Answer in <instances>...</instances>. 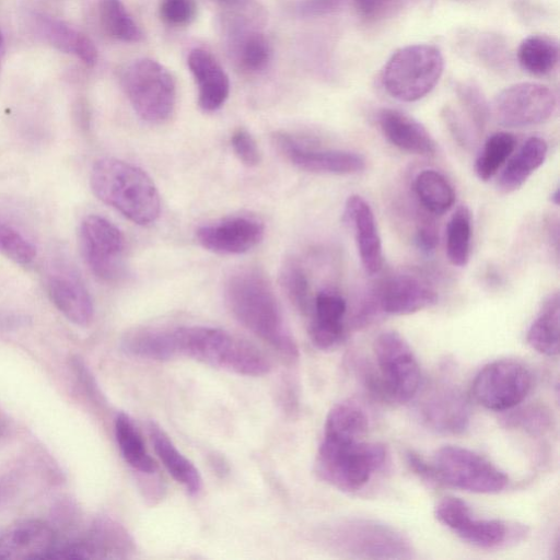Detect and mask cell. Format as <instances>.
I'll return each mask as SVG.
<instances>
[{
	"label": "cell",
	"mask_w": 560,
	"mask_h": 560,
	"mask_svg": "<svg viewBox=\"0 0 560 560\" xmlns=\"http://www.w3.org/2000/svg\"><path fill=\"white\" fill-rule=\"evenodd\" d=\"M154 345L158 361L186 357L245 376H261L271 369L268 358L254 345L214 327L158 328Z\"/></svg>",
	"instance_id": "1"
},
{
	"label": "cell",
	"mask_w": 560,
	"mask_h": 560,
	"mask_svg": "<svg viewBox=\"0 0 560 560\" xmlns=\"http://www.w3.org/2000/svg\"><path fill=\"white\" fill-rule=\"evenodd\" d=\"M224 300L233 317L290 361L299 348L285 324L280 304L266 276L246 268L234 272L224 285Z\"/></svg>",
	"instance_id": "2"
},
{
	"label": "cell",
	"mask_w": 560,
	"mask_h": 560,
	"mask_svg": "<svg viewBox=\"0 0 560 560\" xmlns=\"http://www.w3.org/2000/svg\"><path fill=\"white\" fill-rule=\"evenodd\" d=\"M90 185L93 194L138 225L156 221L161 199L151 177L128 162L104 158L91 170Z\"/></svg>",
	"instance_id": "3"
},
{
	"label": "cell",
	"mask_w": 560,
	"mask_h": 560,
	"mask_svg": "<svg viewBox=\"0 0 560 560\" xmlns=\"http://www.w3.org/2000/svg\"><path fill=\"white\" fill-rule=\"evenodd\" d=\"M387 456L382 443L324 434L316 470L330 486L345 492H355L385 465Z\"/></svg>",
	"instance_id": "4"
},
{
	"label": "cell",
	"mask_w": 560,
	"mask_h": 560,
	"mask_svg": "<svg viewBox=\"0 0 560 560\" xmlns=\"http://www.w3.org/2000/svg\"><path fill=\"white\" fill-rule=\"evenodd\" d=\"M334 550L355 559H412L411 541L398 529L364 517L345 518L327 533Z\"/></svg>",
	"instance_id": "5"
},
{
	"label": "cell",
	"mask_w": 560,
	"mask_h": 560,
	"mask_svg": "<svg viewBox=\"0 0 560 560\" xmlns=\"http://www.w3.org/2000/svg\"><path fill=\"white\" fill-rule=\"evenodd\" d=\"M444 61L440 49L430 44L409 45L387 60L381 74L385 91L401 102H416L439 82Z\"/></svg>",
	"instance_id": "6"
},
{
	"label": "cell",
	"mask_w": 560,
	"mask_h": 560,
	"mask_svg": "<svg viewBox=\"0 0 560 560\" xmlns=\"http://www.w3.org/2000/svg\"><path fill=\"white\" fill-rule=\"evenodd\" d=\"M122 90L137 115L152 124L167 120L176 104V84L162 63L150 58L133 60L120 75Z\"/></svg>",
	"instance_id": "7"
},
{
	"label": "cell",
	"mask_w": 560,
	"mask_h": 560,
	"mask_svg": "<svg viewBox=\"0 0 560 560\" xmlns=\"http://www.w3.org/2000/svg\"><path fill=\"white\" fill-rule=\"evenodd\" d=\"M438 482L474 493H498L509 483L500 468L476 452L457 445L439 448L433 457Z\"/></svg>",
	"instance_id": "8"
},
{
	"label": "cell",
	"mask_w": 560,
	"mask_h": 560,
	"mask_svg": "<svg viewBox=\"0 0 560 560\" xmlns=\"http://www.w3.org/2000/svg\"><path fill=\"white\" fill-rule=\"evenodd\" d=\"M385 399L396 402L411 400L420 386L418 360L406 339L395 330L381 332L373 345Z\"/></svg>",
	"instance_id": "9"
},
{
	"label": "cell",
	"mask_w": 560,
	"mask_h": 560,
	"mask_svg": "<svg viewBox=\"0 0 560 560\" xmlns=\"http://www.w3.org/2000/svg\"><path fill=\"white\" fill-rule=\"evenodd\" d=\"M435 518L462 540L481 549H497L520 540L526 533L517 524L497 518H476L459 498L445 497L434 508Z\"/></svg>",
	"instance_id": "10"
},
{
	"label": "cell",
	"mask_w": 560,
	"mask_h": 560,
	"mask_svg": "<svg viewBox=\"0 0 560 560\" xmlns=\"http://www.w3.org/2000/svg\"><path fill=\"white\" fill-rule=\"evenodd\" d=\"M533 377L529 370L512 359L485 365L471 385L474 398L486 409L504 411L516 407L528 395Z\"/></svg>",
	"instance_id": "11"
},
{
	"label": "cell",
	"mask_w": 560,
	"mask_h": 560,
	"mask_svg": "<svg viewBox=\"0 0 560 560\" xmlns=\"http://www.w3.org/2000/svg\"><path fill=\"white\" fill-rule=\"evenodd\" d=\"M79 242L92 273L104 282H116L125 273V238L107 219L92 214L80 225Z\"/></svg>",
	"instance_id": "12"
},
{
	"label": "cell",
	"mask_w": 560,
	"mask_h": 560,
	"mask_svg": "<svg viewBox=\"0 0 560 560\" xmlns=\"http://www.w3.org/2000/svg\"><path fill=\"white\" fill-rule=\"evenodd\" d=\"M557 107V97L548 86L523 82L501 91L492 104L495 121L508 128H522L548 120Z\"/></svg>",
	"instance_id": "13"
},
{
	"label": "cell",
	"mask_w": 560,
	"mask_h": 560,
	"mask_svg": "<svg viewBox=\"0 0 560 560\" xmlns=\"http://www.w3.org/2000/svg\"><path fill=\"white\" fill-rule=\"evenodd\" d=\"M277 150L300 170L331 175H352L362 172L366 162L362 154L349 150L310 148L287 132H276Z\"/></svg>",
	"instance_id": "14"
},
{
	"label": "cell",
	"mask_w": 560,
	"mask_h": 560,
	"mask_svg": "<svg viewBox=\"0 0 560 560\" xmlns=\"http://www.w3.org/2000/svg\"><path fill=\"white\" fill-rule=\"evenodd\" d=\"M382 313L409 315L438 303L439 295L433 285L418 275L400 272L384 279L374 289Z\"/></svg>",
	"instance_id": "15"
},
{
	"label": "cell",
	"mask_w": 560,
	"mask_h": 560,
	"mask_svg": "<svg viewBox=\"0 0 560 560\" xmlns=\"http://www.w3.org/2000/svg\"><path fill=\"white\" fill-rule=\"evenodd\" d=\"M264 224L250 217H230L203 224L196 231L199 244L215 254L238 255L256 247L264 238Z\"/></svg>",
	"instance_id": "16"
},
{
	"label": "cell",
	"mask_w": 560,
	"mask_h": 560,
	"mask_svg": "<svg viewBox=\"0 0 560 560\" xmlns=\"http://www.w3.org/2000/svg\"><path fill=\"white\" fill-rule=\"evenodd\" d=\"M47 290L54 305L70 322L79 326L92 322L94 307L91 295L71 265L61 261L50 268Z\"/></svg>",
	"instance_id": "17"
},
{
	"label": "cell",
	"mask_w": 560,
	"mask_h": 560,
	"mask_svg": "<svg viewBox=\"0 0 560 560\" xmlns=\"http://www.w3.org/2000/svg\"><path fill=\"white\" fill-rule=\"evenodd\" d=\"M420 418L430 429L447 434H459L470 422V408L464 393L453 384L436 385L422 401Z\"/></svg>",
	"instance_id": "18"
},
{
	"label": "cell",
	"mask_w": 560,
	"mask_h": 560,
	"mask_svg": "<svg viewBox=\"0 0 560 560\" xmlns=\"http://www.w3.org/2000/svg\"><path fill=\"white\" fill-rule=\"evenodd\" d=\"M225 38L230 58L243 73L255 75L269 67L273 55L272 45L259 28L244 20H230Z\"/></svg>",
	"instance_id": "19"
},
{
	"label": "cell",
	"mask_w": 560,
	"mask_h": 560,
	"mask_svg": "<svg viewBox=\"0 0 560 560\" xmlns=\"http://www.w3.org/2000/svg\"><path fill=\"white\" fill-rule=\"evenodd\" d=\"M343 218L353 231L364 271L377 275L383 268V247L371 206L363 197L351 195L345 203Z\"/></svg>",
	"instance_id": "20"
},
{
	"label": "cell",
	"mask_w": 560,
	"mask_h": 560,
	"mask_svg": "<svg viewBox=\"0 0 560 560\" xmlns=\"http://www.w3.org/2000/svg\"><path fill=\"white\" fill-rule=\"evenodd\" d=\"M308 335L320 350H332L346 337L347 302L336 291L323 290L312 302Z\"/></svg>",
	"instance_id": "21"
},
{
	"label": "cell",
	"mask_w": 560,
	"mask_h": 560,
	"mask_svg": "<svg viewBox=\"0 0 560 560\" xmlns=\"http://www.w3.org/2000/svg\"><path fill=\"white\" fill-rule=\"evenodd\" d=\"M187 66L198 91V105L205 113L221 108L230 94L229 75L219 61L203 48H194Z\"/></svg>",
	"instance_id": "22"
},
{
	"label": "cell",
	"mask_w": 560,
	"mask_h": 560,
	"mask_svg": "<svg viewBox=\"0 0 560 560\" xmlns=\"http://www.w3.org/2000/svg\"><path fill=\"white\" fill-rule=\"evenodd\" d=\"M384 137L401 151L431 156L436 153V142L427 128L408 114L394 108H383L377 116Z\"/></svg>",
	"instance_id": "23"
},
{
	"label": "cell",
	"mask_w": 560,
	"mask_h": 560,
	"mask_svg": "<svg viewBox=\"0 0 560 560\" xmlns=\"http://www.w3.org/2000/svg\"><path fill=\"white\" fill-rule=\"evenodd\" d=\"M51 530L38 521L13 525L0 535V559H43L52 550Z\"/></svg>",
	"instance_id": "24"
},
{
	"label": "cell",
	"mask_w": 560,
	"mask_h": 560,
	"mask_svg": "<svg viewBox=\"0 0 560 560\" xmlns=\"http://www.w3.org/2000/svg\"><path fill=\"white\" fill-rule=\"evenodd\" d=\"M33 26L36 33L56 49L77 57L89 67L97 62V49L94 43L62 20L45 13H36L33 16Z\"/></svg>",
	"instance_id": "25"
},
{
	"label": "cell",
	"mask_w": 560,
	"mask_h": 560,
	"mask_svg": "<svg viewBox=\"0 0 560 560\" xmlns=\"http://www.w3.org/2000/svg\"><path fill=\"white\" fill-rule=\"evenodd\" d=\"M148 431L154 452L168 474L190 494H197L201 490L202 479L196 466L177 450L159 424L149 422Z\"/></svg>",
	"instance_id": "26"
},
{
	"label": "cell",
	"mask_w": 560,
	"mask_h": 560,
	"mask_svg": "<svg viewBox=\"0 0 560 560\" xmlns=\"http://www.w3.org/2000/svg\"><path fill=\"white\" fill-rule=\"evenodd\" d=\"M560 298L558 292L550 293L529 326L527 343L538 353L547 357L559 354Z\"/></svg>",
	"instance_id": "27"
},
{
	"label": "cell",
	"mask_w": 560,
	"mask_h": 560,
	"mask_svg": "<svg viewBox=\"0 0 560 560\" xmlns=\"http://www.w3.org/2000/svg\"><path fill=\"white\" fill-rule=\"evenodd\" d=\"M547 152L548 144L542 138H528L501 173L499 189L503 192L518 189L542 165Z\"/></svg>",
	"instance_id": "28"
},
{
	"label": "cell",
	"mask_w": 560,
	"mask_h": 560,
	"mask_svg": "<svg viewBox=\"0 0 560 560\" xmlns=\"http://www.w3.org/2000/svg\"><path fill=\"white\" fill-rule=\"evenodd\" d=\"M116 441L126 463L142 474H153L155 464L143 440L128 415L120 412L115 419Z\"/></svg>",
	"instance_id": "29"
},
{
	"label": "cell",
	"mask_w": 560,
	"mask_h": 560,
	"mask_svg": "<svg viewBox=\"0 0 560 560\" xmlns=\"http://www.w3.org/2000/svg\"><path fill=\"white\" fill-rule=\"evenodd\" d=\"M517 60L526 72L533 75H546L558 65V43L546 35L528 36L518 47Z\"/></svg>",
	"instance_id": "30"
},
{
	"label": "cell",
	"mask_w": 560,
	"mask_h": 560,
	"mask_svg": "<svg viewBox=\"0 0 560 560\" xmlns=\"http://www.w3.org/2000/svg\"><path fill=\"white\" fill-rule=\"evenodd\" d=\"M415 191L424 209L438 215L447 212L455 201L453 186L435 170H422L418 173Z\"/></svg>",
	"instance_id": "31"
},
{
	"label": "cell",
	"mask_w": 560,
	"mask_h": 560,
	"mask_svg": "<svg viewBox=\"0 0 560 560\" xmlns=\"http://www.w3.org/2000/svg\"><path fill=\"white\" fill-rule=\"evenodd\" d=\"M368 428L369 418L364 409L355 401L346 399L335 404L328 411L324 434L362 439Z\"/></svg>",
	"instance_id": "32"
},
{
	"label": "cell",
	"mask_w": 560,
	"mask_h": 560,
	"mask_svg": "<svg viewBox=\"0 0 560 560\" xmlns=\"http://www.w3.org/2000/svg\"><path fill=\"white\" fill-rule=\"evenodd\" d=\"M98 15L104 31L122 43H139L143 33L121 0H98Z\"/></svg>",
	"instance_id": "33"
},
{
	"label": "cell",
	"mask_w": 560,
	"mask_h": 560,
	"mask_svg": "<svg viewBox=\"0 0 560 560\" xmlns=\"http://www.w3.org/2000/svg\"><path fill=\"white\" fill-rule=\"evenodd\" d=\"M471 214L466 206H459L446 228V254L452 265L464 267L470 256Z\"/></svg>",
	"instance_id": "34"
},
{
	"label": "cell",
	"mask_w": 560,
	"mask_h": 560,
	"mask_svg": "<svg viewBox=\"0 0 560 560\" xmlns=\"http://www.w3.org/2000/svg\"><path fill=\"white\" fill-rule=\"evenodd\" d=\"M515 137L505 131L491 135L475 162V173L483 182L491 179L516 147Z\"/></svg>",
	"instance_id": "35"
},
{
	"label": "cell",
	"mask_w": 560,
	"mask_h": 560,
	"mask_svg": "<svg viewBox=\"0 0 560 560\" xmlns=\"http://www.w3.org/2000/svg\"><path fill=\"white\" fill-rule=\"evenodd\" d=\"M279 281L289 301L302 314L312 307L311 287L304 268L295 259H287L280 268Z\"/></svg>",
	"instance_id": "36"
},
{
	"label": "cell",
	"mask_w": 560,
	"mask_h": 560,
	"mask_svg": "<svg viewBox=\"0 0 560 560\" xmlns=\"http://www.w3.org/2000/svg\"><path fill=\"white\" fill-rule=\"evenodd\" d=\"M0 254L25 266L35 259L36 247L18 229L0 219Z\"/></svg>",
	"instance_id": "37"
},
{
	"label": "cell",
	"mask_w": 560,
	"mask_h": 560,
	"mask_svg": "<svg viewBox=\"0 0 560 560\" xmlns=\"http://www.w3.org/2000/svg\"><path fill=\"white\" fill-rule=\"evenodd\" d=\"M456 92L477 135H481L486 129L490 115V107L485 95L480 89L472 83L459 84Z\"/></svg>",
	"instance_id": "38"
},
{
	"label": "cell",
	"mask_w": 560,
	"mask_h": 560,
	"mask_svg": "<svg viewBox=\"0 0 560 560\" xmlns=\"http://www.w3.org/2000/svg\"><path fill=\"white\" fill-rule=\"evenodd\" d=\"M159 15L171 27L190 25L197 15L196 0H160Z\"/></svg>",
	"instance_id": "39"
},
{
	"label": "cell",
	"mask_w": 560,
	"mask_h": 560,
	"mask_svg": "<svg viewBox=\"0 0 560 560\" xmlns=\"http://www.w3.org/2000/svg\"><path fill=\"white\" fill-rule=\"evenodd\" d=\"M232 149L237 159L253 167L260 162V151L254 137L244 128L236 129L231 137Z\"/></svg>",
	"instance_id": "40"
},
{
	"label": "cell",
	"mask_w": 560,
	"mask_h": 560,
	"mask_svg": "<svg viewBox=\"0 0 560 560\" xmlns=\"http://www.w3.org/2000/svg\"><path fill=\"white\" fill-rule=\"evenodd\" d=\"M509 423L515 427L525 428L530 433H542L550 425V417L541 408L522 410L509 418Z\"/></svg>",
	"instance_id": "41"
},
{
	"label": "cell",
	"mask_w": 560,
	"mask_h": 560,
	"mask_svg": "<svg viewBox=\"0 0 560 560\" xmlns=\"http://www.w3.org/2000/svg\"><path fill=\"white\" fill-rule=\"evenodd\" d=\"M439 244V229L435 220L430 215L419 218L416 229V245L418 249L431 255Z\"/></svg>",
	"instance_id": "42"
},
{
	"label": "cell",
	"mask_w": 560,
	"mask_h": 560,
	"mask_svg": "<svg viewBox=\"0 0 560 560\" xmlns=\"http://www.w3.org/2000/svg\"><path fill=\"white\" fill-rule=\"evenodd\" d=\"M401 0H353L358 13L369 21L380 20L399 5Z\"/></svg>",
	"instance_id": "43"
},
{
	"label": "cell",
	"mask_w": 560,
	"mask_h": 560,
	"mask_svg": "<svg viewBox=\"0 0 560 560\" xmlns=\"http://www.w3.org/2000/svg\"><path fill=\"white\" fill-rule=\"evenodd\" d=\"M345 0H301L296 3L295 11L300 16H323L339 10Z\"/></svg>",
	"instance_id": "44"
},
{
	"label": "cell",
	"mask_w": 560,
	"mask_h": 560,
	"mask_svg": "<svg viewBox=\"0 0 560 560\" xmlns=\"http://www.w3.org/2000/svg\"><path fill=\"white\" fill-rule=\"evenodd\" d=\"M445 124L454 140L467 149L471 145V136L460 117L451 108L444 110Z\"/></svg>",
	"instance_id": "45"
},
{
	"label": "cell",
	"mask_w": 560,
	"mask_h": 560,
	"mask_svg": "<svg viewBox=\"0 0 560 560\" xmlns=\"http://www.w3.org/2000/svg\"><path fill=\"white\" fill-rule=\"evenodd\" d=\"M406 458L408 466L416 475L428 482H438L432 464L427 463L422 457L411 451L406 454Z\"/></svg>",
	"instance_id": "46"
},
{
	"label": "cell",
	"mask_w": 560,
	"mask_h": 560,
	"mask_svg": "<svg viewBox=\"0 0 560 560\" xmlns=\"http://www.w3.org/2000/svg\"><path fill=\"white\" fill-rule=\"evenodd\" d=\"M225 4H229V5H243L245 4L248 0H219Z\"/></svg>",
	"instance_id": "47"
},
{
	"label": "cell",
	"mask_w": 560,
	"mask_h": 560,
	"mask_svg": "<svg viewBox=\"0 0 560 560\" xmlns=\"http://www.w3.org/2000/svg\"><path fill=\"white\" fill-rule=\"evenodd\" d=\"M3 52H4V39H3V35H2V32L0 28V66H1L2 58H3Z\"/></svg>",
	"instance_id": "48"
},
{
	"label": "cell",
	"mask_w": 560,
	"mask_h": 560,
	"mask_svg": "<svg viewBox=\"0 0 560 560\" xmlns=\"http://www.w3.org/2000/svg\"><path fill=\"white\" fill-rule=\"evenodd\" d=\"M551 201L558 206L559 205V188L555 190V192L551 195Z\"/></svg>",
	"instance_id": "49"
}]
</instances>
